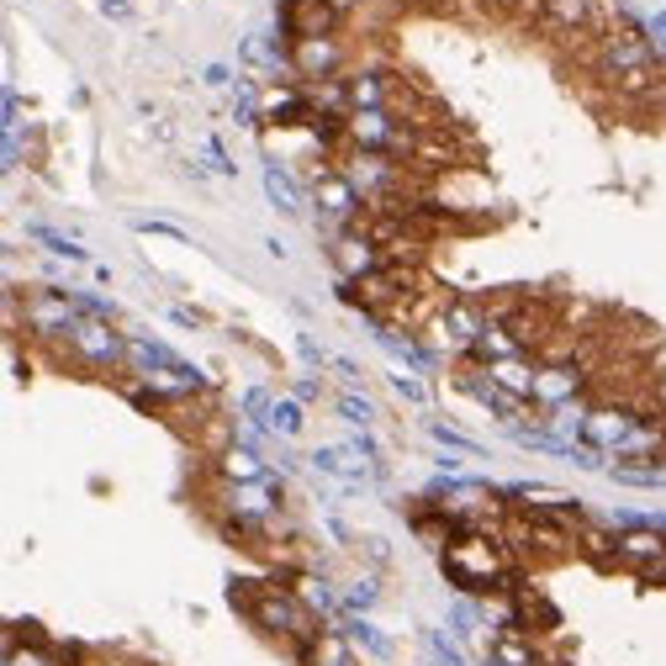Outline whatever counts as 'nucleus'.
Listing matches in <instances>:
<instances>
[{
  "label": "nucleus",
  "instance_id": "1",
  "mask_svg": "<svg viewBox=\"0 0 666 666\" xmlns=\"http://www.w3.org/2000/svg\"><path fill=\"white\" fill-rule=\"evenodd\" d=\"M444 577L471 598H492V592H513V561L497 534H460L439 550Z\"/></svg>",
  "mask_w": 666,
  "mask_h": 666
},
{
  "label": "nucleus",
  "instance_id": "2",
  "mask_svg": "<svg viewBox=\"0 0 666 666\" xmlns=\"http://www.w3.org/2000/svg\"><path fill=\"white\" fill-rule=\"evenodd\" d=\"M244 592H238V603H244V614L259 624V629H270V635H281L291 651H307L312 640L323 635L328 624H318V614L296 598L291 587H275V582H265V587H254V582H238Z\"/></svg>",
  "mask_w": 666,
  "mask_h": 666
},
{
  "label": "nucleus",
  "instance_id": "3",
  "mask_svg": "<svg viewBox=\"0 0 666 666\" xmlns=\"http://www.w3.org/2000/svg\"><path fill=\"white\" fill-rule=\"evenodd\" d=\"M656 48H651V37H640L635 27H619V32H608L598 53H592V69L603 74L614 90H624V96H651L656 90Z\"/></svg>",
  "mask_w": 666,
  "mask_h": 666
},
{
  "label": "nucleus",
  "instance_id": "4",
  "mask_svg": "<svg viewBox=\"0 0 666 666\" xmlns=\"http://www.w3.org/2000/svg\"><path fill=\"white\" fill-rule=\"evenodd\" d=\"M312 196H318V228L328 238H339L349 228H360V217H365V196L349 185L344 170H323L318 180H312Z\"/></svg>",
  "mask_w": 666,
  "mask_h": 666
},
{
  "label": "nucleus",
  "instance_id": "5",
  "mask_svg": "<svg viewBox=\"0 0 666 666\" xmlns=\"http://www.w3.org/2000/svg\"><path fill=\"white\" fill-rule=\"evenodd\" d=\"M291 74H296V85L339 80V74H344V43H339V32H333V37H302V43H291Z\"/></svg>",
  "mask_w": 666,
  "mask_h": 666
},
{
  "label": "nucleus",
  "instance_id": "6",
  "mask_svg": "<svg viewBox=\"0 0 666 666\" xmlns=\"http://www.w3.org/2000/svg\"><path fill=\"white\" fill-rule=\"evenodd\" d=\"M222 508H228V518H254V524H270V529H275V513H281V476H265V481H228V492H222Z\"/></svg>",
  "mask_w": 666,
  "mask_h": 666
},
{
  "label": "nucleus",
  "instance_id": "7",
  "mask_svg": "<svg viewBox=\"0 0 666 666\" xmlns=\"http://www.w3.org/2000/svg\"><path fill=\"white\" fill-rule=\"evenodd\" d=\"M587 386H592V376H587L582 360H550V365H540V381H534V407H540V413L566 407V402L587 397Z\"/></svg>",
  "mask_w": 666,
  "mask_h": 666
},
{
  "label": "nucleus",
  "instance_id": "8",
  "mask_svg": "<svg viewBox=\"0 0 666 666\" xmlns=\"http://www.w3.org/2000/svg\"><path fill=\"white\" fill-rule=\"evenodd\" d=\"M328 254H333V270H339V281H365V275H376V270L386 265V259H392V254H386V249H381L365 228L339 233Z\"/></svg>",
  "mask_w": 666,
  "mask_h": 666
},
{
  "label": "nucleus",
  "instance_id": "9",
  "mask_svg": "<svg viewBox=\"0 0 666 666\" xmlns=\"http://www.w3.org/2000/svg\"><path fill=\"white\" fill-rule=\"evenodd\" d=\"M69 349H74V355H80L85 365H101V370L127 365V339H122V333L111 328L106 318H85L80 328H74Z\"/></svg>",
  "mask_w": 666,
  "mask_h": 666
},
{
  "label": "nucleus",
  "instance_id": "10",
  "mask_svg": "<svg viewBox=\"0 0 666 666\" xmlns=\"http://www.w3.org/2000/svg\"><path fill=\"white\" fill-rule=\"evenodd\" d=\"M635 429H640V418L629 413V407L603 402V407H592V413H587L582 439L592 444V450H603V455H624V444H629V434H635Z\"/></svg>",
  "mask_w": 666,
  "mask_h": 666
},
{
  "label": "nucleus",
  "instance_id": "11",
  "mask_svg": "<svg viewBox=\"0 0 666 666\" xmlns=\"http://www.w3.org/2000/svg\"><path fill=\"white\" fill-rule=\"evenodd\" d=\"M540 22H545V32H555V37H587L592 27H598V6L592 0H540Z\"/></svg>",
  "mask_w": 666,
  "mask_h": 666
},
{
  "label": "nucleus",
  "instance_id": "12",
  "mask_svg": "<svg viewBox=\"0 0 666 666\" xmlns=\"http://www.w3.org/2000/svg\"><path fill=\"white\" fill-rule=\"evenodd\" d=\"M344 80H349V111H392L402 96V85L381 69H355Z\"/></svg>",
  "mask_w": 666,
  "mask_h": 666
},
{
  "label": "nucleus",
  "instance_id": "13",
  "mask_svg": "<svg viewBox=\"0 0 666 666\" xmlns=\"http://www.w3.org/2000/svg\"><path fill=\"white\" fill-rule=\"evenodd\" d=\"M487 376L503 386L508 397L534 402V381H540V360L534 355H508V360H487Z\"/></svg>",
  "mask_w": 666,
  "mask_h": 666
},
{
  "label": "nucleus",
  "instance_id": "14",
  "mask_svg": "<svg viewBox=\"0 0 666 666\" xmlns=\"http://www.w3.org/2000/svg\"><path fill=\"white\" fill-rule=\"evenodd\" d=\"M217 476H222V481H265V476H270V466H265V455H259L254 444L233 439L228 450L217 455Z\"/></svg>",
  "mask_w": 666,
  "mask_h": 666
},
{
  "label": "nucleus",
  "instance_id": "15",
  "mask_svg": "<svg viewBox=\"0 0 666 666\" xmlns=\"http://www.w3.org/2000/svg\"><path fill=\"white\" fill-rule=\"evenodd\" d=\"M296 661L302 666H355V640L344 629H323L307 651H296Z\"/></svg>",
  "mask_w": 666,
  "mask_h": 666
},
{
  "label": "nucleus",
  "instance_id": "16",
  "mask_svg": "<svg viewBox=\"0 0 666 666\" xmlns=\"http://www.w3.org/2000/svg\"><path fill=\"white\" fill-rule=\"evenodd\" d=\"M265 196L275 201V212H286V217L307 212V196H302V185H296V180L286 175V164H281V159H275V164H265Z\"/></svg>",
  "mask_w": 666,
  "mask_h": 666
},
{
  "label": "nucleus",
  "instance_id": "17",
  "mask_svg": "<svg viewBox=\"0 0 666 666\" xmlns=\"http://www.w3.org/2000/svg\"><path fill=\"white\" fill-rule=\"evenodd\" d=\"M376 344H381V349H392V355H397L407 370H429V365H434V360H429V349H423V344H413V333L392 328L386 318H376Z\"/></svg>",
  "mask_w": 666,
  "mask_h": 666
},
{
  "label": "nucleus",
  "instance_id": "18",
  "mask_svg": "<svg viewBox=\"0 0 666 666\" xmlns=\"http://www.w3.org/2000/svg\"><path fill=\"white\" fill-rule=\"evenodd\" d=\"M614 481H624V487H666V466L661 460H614Z\"/></svg>",
  "mask_w": 666,
  "mask_h": 666
},
{
  "label": "nucleus",
  "instance_id": "19",
  "mask_svg": "<svg viewBox=\"0 0 666 666\" xmlns=\"http://www.w3.org/2000/svg\"><path fill=\"white\" fill-rule=\"evenodd\" d=\"M302 402H296V397H275L270 402V413H265V429L270 434H281V439H296V434H302Z\"/></svg>",
  "mask_w": 666,
  "mask_h": 666
},
{
  "label": "nucleus",
  "instance_id": "20",
  "mask_svg": "<svg viewBox=\"0 0 666 666\" xmlns=\"http://www.w3.org/2000/svg\"><path fill=\"white\" fill-rule=\"evenodd\" d=\"M196 159H201V164H191L196 175H217V180H233L238 175V164L228 159V148H222L217 138H201L196 143Z\"/></svg>",
  "mask_w": 666,
  "mask_h": 666
},
{
  "label": "nucleus",
  "instance_id": "21",
  "mask_svg": "<svg viewBox=\"0 0 666 666\" xmlns=\"http://www.w3.org/2000/svg\"><path fill=\"white\" fill-rule=\"evenodd\" d=\"M27 233L37 238V244H48V254H59V259H74V265H85V259H90V254H85L80 244H74V238H64V233H53V228H48V222H32V228H27Z\"/></svg>",
  "mask_w": 666,
  "mask_h": 666
},
{
  "label": "nucleus",
  "instance_id": "22",
  "mask_svg": "<svg viewBox=\"0 0 666 666\" xmlns=\"http://www.w3.org/2000/svg\"><path fill=\"white\" fill-rule=\"evenodd\" d=\"M344 635L355 640V645H365L370 656H392V640H386L376 624H365V619H349V624H344Z\"/></svg>",
  "mask_w": 666,
  "mask_h": 666
},
{
  "label": "nucleus",
  "instance_id": "23",
  "mask_svg": "<svg viewBox=\"0 0 666 666\" xmlns=\"http://www.w3.org/2000/svg\"><path fill=\"white\" fill-rule=\"evenodd\" d=\"M339 418L344 423H355V429H370V423H376V407H370V397H360V392H339Z\"/></svg>",
  "mask_w": 666,
  "mask_h": 666
},
{
  "label": "nucleus",
  "instance_id": "24",
  "mask_svg": "<svg viewBox=\"0 0 666 666\" xmlns=\"http://www.w3.org/2000/svg\"><path fill=\"white\" fill-rule=\"evenodd\" d=\"M296 598H302L318 619H328V614H333V598H328V587H323L318 577H302V582H296Z\"/></svg>",
  "mask_w": 666,
  "mask_h": 666
},
{
  "label": "nucleus",
  "instance_id": "25",
  "mask_svg": "<svg viewBox=\"0 0 666 666\" xmlns=\"http://www.w3.org/2000/svg\"><path fill=\"white\" fill-rule=\"evenodd\" d=\"M376 598H381L376 577H355V582L344 587V608H355V614H365V608H376Z\"/></svg>",
  "mask_w": 666,
  "mask_h": 666
},
{
  "label": "nucleus",
  "instance_id": "26",
  "mask_svg": "<svg viewBox=\"0 0 666 666\" xmlns=\"http://www.w3.org/2000/svg\"><path fill=\"white\" fill-rule=\"evenodd\" d=\"M429 434H434L439 444H450V450H460V455H481V444H476L471 434H460V429H450V423H439V418L429 423Z\"/></svg>",
  "mask_w": 666,
  "mask_h": 666
},
{
  "label": "nucleus",
  "instance_id": "27",
  "mask_svg": "<svg viewBox=\"0 0 666 666\" xmlns=\"http://www.w3.org/2000/svg\"><path fill=\"white\" fill-rule=\"evenodd\" d=\"M138 233L170 238V244H191V233H185V228H175V222H164V217H148V222H138Z\"/></svg>",
  "mask_w": 666,
  "mask_h": 666
},
{
  "label": "nucleus",
  "instance_id": "28",
  "mask_svg": "<svg viewBox=\"0 0 666 666\" xmlns=\"http://www.w3.org/2000/svg\"><path fill=\"white\" fill-rule=\"evenodd\" d=\"M392 386H397V397H407V402H429V386H423L418 376H402V370H397Z\"/></svg>",
  "mask_w": 666,
  "mask_h": 666
},
{
  "label": "nucleus",
  "instance_id": "29",
  "mask_svg": "<svg viewBox=\"0 0 666 666\" xmlns=\"http://www.w3.org/2000/svg\"><path fill=\"white\" fill-rule=\"evenodd\" d=\"M429 651L439 656V666H466V656H460V651H455V645L444 640V635H429Z\"/></svg>",
  "mask_w": 666,
  "mask_h": 666
},
{
  "label": "nucleus",
  "instance_id": "30",
  "mask_svg": "<svg viewBox=\"0 0 666 666\" xmlns=\"http://www.w3.org/2000/svg\"><path fill=\"white\" fill-rule=\"evenodd\" d=\"M645 32H651L656 59H666V11H656V16H651V27H645Z\"/></svg>",
  "mask_w": 666,
  "mask_h": 666
},
{
  "label": "nucleus",
  "instance_id": "31",
  "mask_svg": "<svg viewBox=\"0 0 666 666\" xmlns=\"http://www.w3.org/2000/svg\"><path fill=\"white\" fill-rule=\"evenodd\" d=\"M170 323H180V328H201V312H196V307H170Z\"/></svg>",
  "mask_w": 666,
  "mask_h": 666
},
{
  "label": "nucleus",
  "instance_id": "32",
  "mask_svg": "<svg viewBox=\"0 0 666 666\" xmlns=\"http://www.w3.org/2000/svg\"><path fill=\"white\" fill-rule=\"evenodd\" d=\"M318 397H323V386L312 381V376H307V381H296V402H302V407H307V402H318Z\"/></svg>",
  "mask_w": 666,
  "mask_h": 666
},
{
  "label": "nucleus",
  "instance_id": "33",
  "mask_svg": "<svg viewBox=\"0 0 666 666\" xmlns=\"http://www.w3.org/2000/svg\"><path fill=\"white\" fill-rule=\"evenodd\" d=\"M96 11H101V16H111V22H122V16L133 11V6H127V0H96Z\"/></svg>",
  "mask_w": 666,
  "mask_h": 666
},
{
  "label": "nucleus",
  "instance_id": "34",
  "mask_svg": "<svg viewBox=\"0 0 666 666\" xmlns=\"http://www.w3.org/2000/svg\"><path fill=\"white\" fill-rule=\"evenodd\" d=\"M207 85L222 90V85H238V80H233V69H228V64H212V69H207Z\"/></svg>",
  "mask_w": 666,
  "mask_h": 666
},
{
  "label": "nucleus",
  "instance_id": "35",
  "mask_svg": "<svg viewBox=\"0 0 666 666\" xmlns=\"http://www.w3.org/2000/svg\"><path fill=\"white\" fill-rule=\"evenodd\" d=\"M328 365H333V370H339V376H344L349 386H355V381H360V365H355V360H328Z\"/></svg>",
  "mask_w": 666,
  "mask_h": 666
},
{
  "label": "nucleus",
  "instance_id": "36",
  "mask_svg": "<svg viewBox=\"0 0 666 666\" xmlns=\"http://www.w3.org/2000/svg\"><path fill=\"white\" fill-rule=\"evenodd\" d=\"M296 349H302V360H312V365H323L328 355H323V349L318 344H312V339H302V344H296Z\"/></svg>",
  "mask_w": 666,
  "mask_h": 666
},
{
  "label": "nucleus",
  "instance_id": "37",
  "mask_svg": "<svg viewBox=\"0 0 666 666\" xmlns=\"http://www.w3.org/2000/svg\"><path fill=\"white\" fill-rule=\"evenodd\" d=\"M492 6H540V0H492Z\"/></svg>",
  "mask_w": 666,
  "mask_h": 666
}]
</instances>
